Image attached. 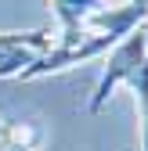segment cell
<instances>
[{
	"mask_svg": "<svg viewBox=\"0 0 148 151\" xmlns=\"http://www.w3.org/2000/svg\"><path fill=\"white\" fill-rule=\"evenodd\" d=\"M144 58H148V32L137 29V32L126 36L123 43H116L112 50H108V61H105V68H101V79H98L94 93H90V104H87V108H90V111H101L116 86H123V83L134 86Z\"/></svg>",
	"mask_w": 148,
	"mask_h": 151,
	"instance_id": "cell-1",
	"label": "cell"
},
{
	"mask_svg": "<svg viewBox=\"0 0 148 151\" xmlns=\"http://www.w3.org/2000/svg\"><path fill=\"white\" fill-rule=\"evenodd\" d=\"M116 43L108 40V36H94V32H83L80 40L72 43H54L51 50H44L40 58H36L18 79H40V76H51V72H62V68H72L80 61H90L98 58V54H108Z\"/></svg>",
	"mask_w": 148,
	"mask_h": 151,
	"instance_id": "cell-2",
	"label": "cell"
},
{
	"mask_svg": "<svg viewBox=\"0 0 148 151\" xmlns=\"http://www.w3.org/2000/svg\"><path fill=\"white\" fill-rule=\"evenodd\" d=\"M148 18V0H137V4H116V7H98L87 18V32L94 36H108L112 43H123L130 32L141 29V22Z\"/></svg>",
	"mask_w": 148,
	"mask_h": 151,
	"instance_id": "cell-3",
	"label": "cell"
},
{
	"mask_svg": "<svg viewBox=\"0 0 148 151\" xmlns=\"http://www.w3.org/2000/svg\"><path fill=\"white\" fill-rule=\"evenodd\" d=\"M25 47H36V50H51V32L47 29H33V32H0V61L15 50H25Z\"/></svg>",
	"mask_w": 148,
	"mask_h": 151,
	"instance_id": "cell-4",
	"label": "cell"
},
{
	"mask_svg": "<svg viewBox=\"0 0 148 151\" xmlns=\"http://www.w3.org/2000/svg\"><path fill=\"white\" fill-rule=\"evenodd\" d=\"M134 101H137V115H141V151H148V58L134 79Z\"/></svg>",
	"mask_w": 148,
	"mask_h": 151,
	"instance_id": "cell-5",
	"label": "cell"
},
{
	"mask_svg": "<svg viewBox=\"0 0 148 151\" xmlns=\"http://www.w3.org/2000/svg\"><path fill=\"white\" fill-rule=\"evenodd\" d=\"M0 140H4V151H36V129L33 126H4L0 129Z\"/></svg>",
	"mask_w": 148,
	"mask_h": 151,
	"instance_id": "cell-6",
	"label": "cell"
},
{
	"mask_svg": "<svg viewBox=\"0 0 148 151\" xmlns=\"http://www.w3.org/2000/svg\"><path fill=\"white\" fill-rule=\"evenodd\" d=\"M0 129H4V126H0Z\"/></svg>",
	"mask_w": 148,
	"mask_h": 151,
	"instance_id": "cell-7",
	"label": "cell"
}]
</instances>
